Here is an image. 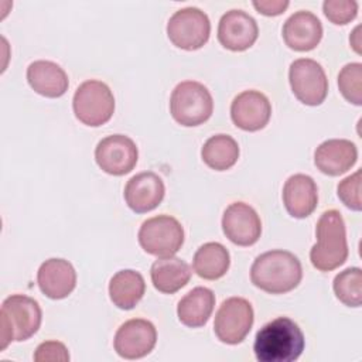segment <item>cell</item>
<instances>
[{
    "mask_svg": "<svg viewBox=\"0 0 362 362\" xmlns=\"http://www.w3.org/2000/svg\"><path fill=\"white\" fill-rule=\"evenodd\" d=\"M75 117L90 127H98L110 120L115 112V96L110 88L98 79L82 82L72 99Z\"/></svg>",
    "mask_w": 362,
    "mask_h": 362,
    "instance_id": "8992f818",
    "label": "cell"
},
{
    "mask_svg": "<svg viewBox=\"0 0 362 362\" xmlns=\"http://www.w3.org/2000/svg\"><path fill=\"white\" fill-rule=\"evenodd\" d=\"M27 81L41 96L59 98L68 90V75L57 64L48 59H38L28 65Z\"/></svg>",
    "mask_w": 362,
    "mask_h": 362,
    "instance_id": "44dd1931",
    "label": "cell"
},
{
    "mask_svg": "<svg viewBox=\"0 0 362 362\" xmlns=\"http://www.w3.org/2000/svg\"><path fill=\"white\" fill-rule=\"evenodd\" d=\"M95 160L99 168L106 174L124 175L136 167L139 150L129 136L110 134L98 143Z\"/></svg>",
    "mask_w": 362,
    "mask_h": 362,
    "instance_id": "8fae6325",
    "label": "cell"
},
{
    "mask_svg": "<svg viewBox=\"0 0 362 362\" xmlns=\"http://www.w3.org/2000/svg\"><path fill=\"white\" fill-rule=\"evenodd\" d=\"M303 279V267L291 252L274 249L259 255L250 267L252 283L270 294L294 290Z\"/></svg>",
    "mask_w": 362,
    "mask_h": 362,
    "instance_id": "7a4b0ae2",
    "label": "cell"
},
{
    "mask_svg": "<svg viewBox=\"0 0 362 362\" xmlns=\"http://www.w3.org/2000/svg\"><path fill=\"white\" fill-rule=\"evenodd\" d=\"M37 283L41 293L48 298L61 300L74 291L76 286V272L68 260L52 257L40 266Z\"/></svg>",
    "mask_w": 362,
    "mask_h": 362,
    "instance_id": "ac0fdd59",
    "label": "cell"
},
{
    "mask_svg": "<svg viewBox=\"0 0 362 362\" xmlns=\"http://www.w3.org/2000/svg\"><path fill=\"white\" fill-rule=\"evenodd\" d=\"M146 291L144 277L132 269H124L112 276L109 281L110 301L120 310H132Z\"/></svg>",
    "mask_w": 362,
    "mask_h": 362,
    "instance_id": "cb8c5ba5",
    "label": "cell"
},
{
    "mask_svg": "<svg viewBox=\"0 0 362 362\" xmlns=\"http://www.w3.org/2000/svg\"><path fill=\"white\" fill-rule=\"evenodd\" d=\"M283 204L293 218L310 216L318 204L315 181L305 174L290 175L283 185Z\"/></svg>",
    "mask_w": 362,
    "mask_h": 362,
    "instance_id": "ffe728a7",
    "label": "cell"
},
{
    "mask_svg": "<svg viewBox=\"0 0 362 362\" xmlns=\"http://www.w3.org/2000/svg\"><path fill=\"white\" fill-rule=\"evenodd\" d=\"M230 264L228 249L219 242H208L198 247L194 255V272L205 280H218L226 274Z\"/></svg>",
    "mask_w": 362,
    "mask_h": 362,
    "instance_id": "d4e9b609",
    "label": "cell"
},
{
    "mask_svg": "<svg viewBox=\"0 0 362 362\" xmlns=\"http://www.w3.org/2000/svg\"><path fill=\"white\" fill-rule=\"evenodd\" d=\"M33 358L35 362H68L69 352L59 341H45L37 346Z\"/></svg>",
    "mask_w": 362,
    "mask_h": 362,
    "instance_id": "4dcf8cb0",
    "label": "cell"
},
{
    "mask_svg": "<svg viewBox=\"0 0 362 362\" xmlns=\"http://www.w3.org/2000/svg\"><path fill=\"white\" fill-rule=\"evenodd\" d=\"M157 342V329L153 322L143 318H132L123 322L113 339L115 351L124 359H140L148 355Z\"/></svg>",
    "mask_w": 362,
    "mask_h": 362,
    "instance_id": "7c38bea8",
    "label": "cell"
},
{
    "mask_svg": "<svg viewBox=\"0 0 362 362\" xmlns=\"http://www.w3.org/2000/svg\"><path fill=\"white\" fill-rule=\"evenodd\" d=\"M253 7L264 14V16H279L284 13V10L288 7V1L286 0H256L253 1Z\"/></svg>",
    "mask_w": 362,
    "mask_h": 362,
    "instance_id": "1f68e13d",
    "label": "cell"
},
{
    "mask_svg": "<svg viewBox=\"0 0 362 362\" xmlns=\"http://www.w3.org/2000/svg\"><path fill=\"white\" fill-rule=\"evenodd\" d=\"M322 11L331 23L344 25L356 17L358 3L355 0H325Z\"/></svg>",
    "mask_w": 362,
    "mask_h": 362,
    "instance_id": "f1b7e54d",
    "label": "cell"
},
{
    "mask_svg": "<svg viewBox=\"0 0 362 362\" xmlns=\"http://www.w3.org/2000/svg\"><path fill=\"white\" fill-rule=\"evenodd\" d=\"M359 31H361V25H358V27L352 31V34H351V37H349V42H351V45L354 47V49H355L358 54H361V34H359Z\"/></svg>",
    "mask_w": 362,
    "mask_h": 362,
    "instance_id": "d6a6232c",
    "label": "cell"
},
{
    "mask_svg": "<svg viewBox=\"0 0 362 362\" xmlns=\"http://www.w3.org/2000/svg\"><path fill=\"white\" fill-rule=\"evenodd\" d=\"M304 346L298 324L288 317H277L257 331L253 351L259 362H293L300 358Z\"/></svg>",
    "mask_w": 362,
    "mask_h": 362,
    "instance_id": "6da1fadb",
    "label": "cell"
},
{
    "mask_svg": "<svg viewBox=\"0 0 362 362\" xmlns=\"http://www.w3.org/2000/svg\"><path fill=\"white\" fill-rule=\"evenodd\" d=\"M202 161L215 171H225L233 167L239 158V146L228 134L211 136L201 148Z\"/></svg>",
    "mask_w": 362,
    "mask_h": 362,
    "instance_id": "484cf974",
    "label": "cell"
},
{
    "mask_svg": "<svg viewBox=\"0 0 362 362\" xmlns=\"http://www.w3.org/2000/svg\"><path fill=\"white\" fill-rule=\"evenodd\" d=\"M215 305V294L208 287H195L189 290L177 305L178 320L189 327L198 328L208 322Z\"/></svg>",
    "mask_w": 362,
    "mask_h": 362,
    "instance_id": "603a6c76",
    "label": "cell"
},
{
    "mask_svg": "<svg viewBox=\"0 0 362 362\" xmlns=\"http://www.w3.org/2000/svg\"><path fill=\"white\" fill-rule=\"evenodd\" d=\"M256 20L243 10L226 11L218 24V40L229 51H245L257 40Z\"/></svg>",
    "mask_w": 362,
    "mask_h": 362,
    "instance_id": "9a60e30c",
    "label": "cell"
},
{
    "mask_svg": "<svg viewBox=\"0 0 362 362\" xmlns=\"http://www.w3.org/2000/svg\"><path fill=\"white\" fill-rule=\"evenodd\" d=\"M361 170L348 175L338 184V197L339 199L352 211H361Z\"/></svg>",
    "mask_w": 362,
    "mask_h": 362,
    "instance_id": "f546056e",
    "label": "cell"
},
{
    "mask_svg": "<svg viewBox=\"0 0 362 362\" xmlns=\"http://www.w3.org/2000/svg\"><path fill=\"white\" fill-rule=\"evenodd\" d=\"M288 82L294 96L304 105L318 106L328 93V79L324 68L311 58H298L291 62Z\"/></svg>",
    "mask_w": 362,
    "mask_h": 362,
    "instance_id": "30bf717a",
    "label": "cell"
},
{
    "mask_svg": "<svg viewBox=\"0 0 362 362\" xmlns=\"http://www.w3.org/2000/svg\"><path fill=\"white\" fill-rule=\"evenodd\" d=\"M41 320V307L34 298L24 294L7 297L0 310V349H6L13 341L21 342L31 338L38 331Z\"/></svg>",
    "mask_w": 362,
    "mask_h": 362,
    "instance_id": "277c9868",
    "label": "cell"
},
{
    "mask_svg": "<svg viewBox=\"0 0 362 362\" xmlns=\"http://www.w3.org/2000/svg\"><path fill=\"white\" fill-rule=\"evenodd\" d=\"M211 34V23L201 8L184 7L177 10L167 23V35L170 41L187 51L204 47Z\"/></svg>",
    "mask_w": 362,
    "mask_h": 362,
    "instance_id": "ba28073f",
    "label": "cell"
},
{
    "mask_svg": "<svg viewBox=\"0 0 362 362\" xmlns=\"http://www.w3.org/2000/svg\"><path fill=\"white\" fill-rule=\"evenodd\" d=\"M338 88L342 96L356 105H362V64L349 62L338 74Z\"/></svg>",
    "mask_w": 362,
    "mask_h": 362,
    "instance_id": "83f0119b",
    "label": "cell"
},
{
    "mask_svg": "<svg viewBox=\"0 0 362 362\" xmlns=\"http://www.w3.org/2000/svg\"><path fill=\"white\" fill-rule=\"evenodd\" d=\"M272 116V105L267 96L259 90L249 89L235 96L230 105V117L236 127L245 132L263 129Z\"/></svg>",
    "mask_w": 362,
    "mask_h": 362,
    "instance_id": "5bb4252c",
    "label": "cell"
},
{
    "mask_svg": "<svg viewBox=\"0 0 362 362\" xmlns=\"http://www.w3.org/2000/svg\"><path fill=\"white\" fill-rule=\"evenodd\" d=\"M212 110V95L201 82L182 81L171 92L170 113L181 126H199L211 117Z\"/></svg>",
    "mask_w": 362,
    "mask_h": 362,
    "instance_id": "5b68a950",
    "label": "cell"
},
{
    "mask_svg": "<svg viewBox=\"0 0 362 362\" xmlns=\"http://www.w3.org/2000/svg\"><path fill=\"white\" fill-rule=\"evenodd\" d=\"M317 242L310 250L311 264L320 272H331L345 263L348 242L345 222L339 211L322 212L315 228Z\"/></svg>",
    "mask_w": 362,
    "mask_h": 362,
    "instance_id": "3957f363",
    "label": "cell"
},
{
    "mask_svg": "<svg viewBox=\"0 0 362 362\" xmlns=\"http://www.w3.org/2000/svg\"><path fill=\"white\" fill-rule=\"evenodd\" d=\"M358 160L355 143L346 139H329L314 151L315 167L327 175L335 177L346 173Z\"/></svg>",
    "mask_w": 362,
    "mask_h": 362,
    "instance_id": "d6986e66",
    "label": "cell"
},
{
    "mask_svg": "<svg viewBox=\"0 0 362 362\" xmlns=\"http://www.w3.org/2000/svg\"><path fill=\"white\" fill-rule=\"evenodd\" d=\"M252 304L243 297L226 298L215 314L214 331L218 339L228 345L240 344L253 325Z\"/></svg>",
    "mask_w": 362,
    "mask_h": 362,
    "instance_id": "9c48e42d",
    "label": "cell"
},
{
    "mask_svg": "<svg viewBox=\"0 0 362 362\" xmlns=\"http://www.w3.org/2000/svg\"><path fill=\"white\" fill-rule=\"evenodd\" d=\"M151 283L156 290L173 294L181 290L191 279V267L180 257H158L150 269Z\"/></svg>",
    "mask_w": 362,
    "mask_h": 362,
    "instance_id": "7402d4cb",
    "label": "cell"
},
{
    "mask_svg": "<svg viewBox=\"0 0 362 362\" xmlns=\"http://www.w3.org/2000/svg\"><path fill=\"white\" fill-rule=\"evenodd\" d=\"M283 40L294 51H311L322 38V24L320 18L305 10L296 11L283 24Z\"/></svg>",
    "mask_w": 362,
    "mask_h": 362,
    "instance_id": "e0dca14e",
    "label": "cell"
},
{
    "mask_svg": "<svg viewBox=\"0 0 362 362\" xmlns=\"http://www.w3.org/2000/svg\"><path fill=\"white\" fill-rule=\"evenodd\" d=\"M225 236L238 246L255 245L262 233V222L257 212L245 202H232L222 216Z\"/></svg>",
    "mask_w": 362,
    "mask_h": 362,
    "instance_id": "4fadbf2b",
    "label": "cell"
},
{
    "mask_svg": "<svg viewBox=\"0 0 362 362\" xmlns=\"http://www.w3.org/2000/svg\"><path fill=\"white\" fill-rule=\"evenodd\" d=\"M139 243L144 252L157 257L174 256L184 243L182 225L170 215L146 219L139 229Z\"/></svg>",
    "mask_w": 362,
    "mask_h": 362,
    "instance_id": "52a82bcc",
    "label": "cell"
},
{
    "mask_svg": "<svg viewBox=\"0 0 362 362\" xmlns=\"http://www.w3.org/2000/svg\"><path fill=\"white\" fill-rule=\"evenodd\" d=\"M164 194V182L153 171H143L133 175L126 182L123 192L127 206L137 214H146L157 208Z\"/></svg>",
    "mask_w": 362,
    "mask_h": 362,
    "instance_id": "2e32d148",
    "label": "cell"
},
{
    "mask_svg": "<svg viewBox=\"0 0 362 362\" xmlns=\"http://www.w3.org/2000/svg\"><path fill=\"white\" fill-rule=\"evenodd\" d=\"M332 288L335 297L348 307H359L362 304V270L359 267H348L338 273L334 279Z\"/></svg>",
    "mask_w": 362,
    "mask_h": 362,
    "instance_id": "4316f807",
    "label": "cell"
}]
</instances>
